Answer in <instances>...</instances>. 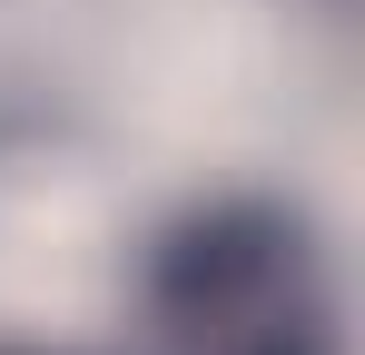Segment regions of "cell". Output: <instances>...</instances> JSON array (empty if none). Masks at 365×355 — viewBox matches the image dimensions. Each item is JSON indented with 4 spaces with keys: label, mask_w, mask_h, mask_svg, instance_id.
Segmentation results:
<instances>
[{
    "label": "cell",
    "mask_w": 365,
    "mask_h": 355,
    "mask_svg": "<svg viewBox=\"0 0 365 355\" xmlns=\"http://www.w3.org/2000/svg\"><path fill=\"white\" fill-rule=\"evenodd\" d=\"M138 306L168 355H346L326 237L277 197H207L158 227Z\"/></svg>",
    "instance_id": "obj_1"
}]
</instances>
